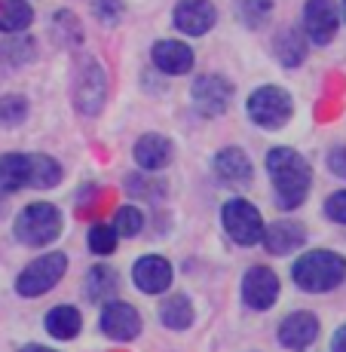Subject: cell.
Listing matches in <instances>:
<instances>
[{"instance_id":"obj_1","label":"cell","mask_w":346,"mask_h":352,"mask_svg":"<svg viewBox=\"0 0 346 352\" xmlns=\"http://www.w3.org/2000/svg\"><path fill=\"white\" fill-rule=\"evenodd\" d=\"M267 168H270V178H273V187H276V206H279L282 212L297 208L307 199L313 175H310L307 160L297 151H291V147H276V151H270Z\"/></svg>"},{"instance_id":"obj_2","label":"cell","mask_w":346,"mask_h":352,"mask_svg":"<svg viewBox=\"0 0 346 352\" xmlns=\"http://www.w3.org/2000/svg\"><path fill=\"white\" fill-rule=\"evenodd\" d=\"M291 276H294L297 288L310 291V294H322L346 279V261L334 252H310L294 263Z\"/></svg>"},{"instance_id":"obj_3","label":"cell","mask_w":346,"mask_h":352,"mask_svg":"<svg viewBox=\"0 0 346 352\" xmlns=\"http://www.w3.org/2000/svg\"><path fill=\"white\" fill-rule=\"evenodd\" d=\"M16 239L25 242V245H50L58 233H62V214H58L56 206L50 202H34V206L22 208L16 218Z\"/></svg>"},{"instance_id":"obj_4","label":"cell","mask_w":346,"mask_h":352,"mask_svg":"<svg viewBox=\"0 0 346 352\" xmlns=\"http://www.w3.org/2000/svg\"><path fill=\"white\" fill-rule=\"evenodd\" d=\"M65 270H67V257L62 252H50L43 257H37V261L28 263V267L19 273L16 291L22 297H40V294H46L52 285H58V279L65 276Z\"/></svg>"},{"instance_id":"obj_5","label":"cell","mask_w":346,"mask_h":352,"mask_svg":"<svg viewBox=\"0 0 346 352\" xmlns=\"http://www.w3.org/2000/svg\"><path fill=\"white\" fill-rule=\"evenodd\" d=\"M291 96L279 86H261L248 96V117L261 129H282L291 120Z\"/></svg>"},{"instance_id":"obj_6","label":"cell","mask_w":346,"mask_h":352,"mask_svg":"<svg viewBox=\"0 0 346 352\" xmlns=\"http://www.w3.org/2000/svg\"><path fill=\"white\" fill-rule=\"evenodd\" d=\"M224 230L236 245H255L263 239V218L261 212L246 199H230L221 212Z\"/></svg>"},{"instance_id":"obj_7","label":"cell","mask_w":346,"mask_h":352,"mask_svg":"<svg viewBox=\"0 0 346 352\" xmlns=\"http://www.w3.org/2000/svg\"><path fill=\"white\" fill-rule=\"evenodd\" d=\"M190 96H193V104H196V111L199 113H206V117H218V113H224L230 107L233 83L218 77V74H206V77H199L193 83Z\"/></svg>"},{"instance_id":"obj_8","label":"cell","mask_w":346,"mask_h":352,"mask_svg":"<svg viewBox=\"0 0 346 352\" xmlns=\"http://www.w3.org/2000/svg\"><path fill=\"white\" fill-rule=\"evenodd\" d=\"M303 28L307 37L316 46H325L334 40L337 28H340V12H337L334 0H307V10H303Z\"/></svg>"},{"instance_id":"obj_9","label":"cell","mask_w":346,"mask_h":352,"mask_svg":"<svg viewBox=\"0 0 346 352\" xmlns=\"http://www.w3.org/2000/svg\"><path fill=\"white\" fill-rule=\"evenodd\" d=\"M98 328L105 337H111V340H135V337L141 334V316L135 313V307H129V303H107L105 309H101V319H98Z\"/></svg>"},{"instance_id":"obj_10","label":"cell","mask_w":346,"mask_h":352,"mask_svg":"<svg viewBox=\"0 0 346 352\" xmlns=\"http://www.w3.org/2000/svg\"><path fill=\"white\" fill-rule=\"evenodd\" d=\"M242 297L252 309H270L279 297V279L270 267H252L242 279Z\"/></svg>"},{"instance_id":"obj_11","label":"cell","mask_w":346,"mask_h":352,"mask_svg":"<svg viewBox=\"0 0 346 352\" xmlns=\"http://www.w3.org/2000/svg\"><path fill=\"white\" fill-rule=\"evenodd\" d=\"M175 28L190 34V37H199V34L212 31L215 22H218V12L208 0H181L175 6Z\"/></svg>"},{"instance_id":"obj_12","label":"cell","mask_w":346,"mask_h":352,"mask_svg":"<svg viewBox=\"0 0 346 352\" xmlns=\"http://www.w3.org/2000/svg\"><path fill=\"white\" fill-rule=\"evenodd\" d=\"M132 279L147 294H160V291H166L172 285V263L160 254H144L132 267Z\"/></svg>"},{"instance_id":"obj_13","label":"cell","mask_w":346,"mask_h":352,"mask_svg":"<svg viewBox=\"0 0 346 352\" xmlns=\"http://www.w3.org/2000/svg\"><path fill=\"white\" fill-rule=\"evenodd\" d=\"M105 89H107L105 71H101L95 62H86V67L77 77V96H74L77 107L83 113H98L101 104H105Z\"/></svg>"},{"instance_id":"obj_14","label":"cell","mask_w":346,"mask_h":352,"mask_svg":"<svg viewBox=\"0 0 346 352\" xmlns=\"http://www.w3.org/2000/svg\"><path fill=\"white\" fill-rule=\"evenodd\" d=\"M318 337V319L313 313H291L279 324V343L288 349H307Z\"/></svg>"},{"instance_id":"obj_15","label":"cell","mask_w":346,"mask_h":352,"mask_svg":"<svg viewBox=\"0 0 346 352\" xmlns=\"http://www.w3.org/2000/svg\"><path fill=\"white\" fill-rule=\"evenodd\" d=\"M172 160V141L166 135H141L138 144H135V162H138L144 172H160L162 166H169Z\"/></svg>"},{"instance_id":"obj_16","label":"cell","mask_w":346,"mask_h":352,"mask_svg":"<svg viewBox=\"0 0 346 352\" xmlns=\"http://www.w3.org/2000/svg\"><path fill=\"white\" fill-rule=\"evenodd\" d=\"M307 239V230L294 221H276L273 227H263V245H267L270 254H291L294 248L303 245Z\"/></svg>"},{"instance_id":"obj_17","label":"cell","mask_w":346,"mask_h":352,"mask_svg":"<svg viewBox=\"0 0 346 352\" xmlns=\"http://www.w3.org/2000/svg\"><path fill=\"white\" fill-rule=\"evenodd\" d=\"M153 65L162 74H187L193 67V52L181 40H160L153 46Z\"/></svg>"},{"instance_id":"obj_18","label":"cell","mask_w":346,"mask_h":352,"mask_svg":"<svg viewBox=\"0 0 346 352\" xmlns=\"http://www.w3.org/2000/svg\"><path fill=\"white\" fill-rule=\"evenodd\" d=\"M215 172H218L221 181H227V184H246L248 178H252V162L242 151H236V147H227V151H221L218 157H215Z\"/></svg>"},{"instance_id":"obj_19","label":"cell","mask_w":346,"mask_h":352,"mask_svg":"<svg viewBox=\"0 0 346 352\" xmlns=\"http://www.w3.org/2000/svg\"><path fill=\"white\" fill-rule=\"evenodd\" d=\"M31 160L25 153H6L0 157V193H16L28 187Z\"/></svg>"},{"instance_id":"obj_20","label":"cell","mask_w":346,"mask_h":352,"mask_svg":"<svg viewBox=\"0 0 346 352\" xmlns=\"http://www.w3.org/2000/svg\"><path fill=\"white\" fill-rule=\"evenodd\" d=\"M80 328H83V319L74 307H56L46 313V331L56 340H71V337L80 334Z\"/></svg>"},{"instance_id":"obj_21","label":"cell","mask_w":346,"mask_h":352,"mask_svg":"<svg viewBox=\"0 0 346 352\" xmlns=\"http://www.w3.org/2000/svg\"><path fill=\"white\" fill-rule=\"evenodd\" d=\"M34 10L28 0H0V31L3 34H19L31 25Z\"/></svg>"},{"instance_id":"obj_22","label":"cell","mask_w":346,"mask_h":352,"mask_svg":"<svg viewBox=\"0 0 346 352\" xmlns=\"http://www.w3.org/2000/svg\"><path fill=\"white\" fill-rule=\"evenodd\" d=\"M160 319L166 328L184 331V328H190V322H193V307H190V300L184 294H169L160 307Z\"/></svg>"},{"instance_id":"obj_23","label":"cell","mask_w":346,"mask_h":352,"mask_svg":"<svg viewBox=\"0 0 346 352\" xmlns=\"http://www.w3.org/2000/svg\"><path fill=\"white\" fill-rule=\"evenodd\" d=\"M31 160V172H28V187H40V190H46V187H56L58 181H62V166H58L52 157H43V153H34Z\"/></svg>"},{"instance_id":"obj_24","label":"cell","mask_w":346,"mask_h":352,"mask_svg":"<svg viewBox=\"0 0 346 352\" xmlns=\"http://www.w3.org/2000/svg\"><path fill=\"white\" fill-rule=\"evenodd\" d=\"M113 294H117V273L111 267H92L86 276V297L98 303Z\"/></svg>"},{"instance_id":"obj_25","label":"cell","mask_w":346,"mask_h":352,"mask_svg":"<svg viewBox=\"0 0 346 352\" xmlns=\"http://www.w3.org/2000/svg\"><path fill=\"white\" fill-rule=\"evenodd\" d=\"M276 56H279V62L285 67H294V65L303 62V56H307V43H303V37L294 28H288V31L279 34V40H276Z\"/></svg>"},{"instance_id":"obj_26","label":"cell","mask_w":346,"mask_h":352,"mask_svg":"<svg viewBox=\"0 0 346 352\" xmlns=\"http://www.w3.org/2000/svg\"><path fill=\"white\" fill-rule=\"evenodd\" d=\"M236 12H239V19L246 25H257L267 22V16L273 12V0H236Z\"/></svg>"},{"instance_id":"obj_27","label":"cell","mask_w":346,"mask_h":352,"mask_svg":"<svg viewBox=\"0 0 346 352\" xmlns=\"http://www.w3.org/2000/svg\"><path fill=\"white\" fill-rule=\"evenodd\" d=\"M141 227H144V214L135 206L117 208V214H113V230H117V236H138Z\"/></svg>"},{"instance_id":"obj_28","label":"cell","mask_w":346,"mask_h":352,"mask_svg":"<svg viewBox=\"0 0 346 352\" xmlns=\"http://www.w3.org/2000/svg\"><path fill=\"white\" fill-rule=\"evenodd\" d=\"M28 113V101L22 96H3L0 98V126H19Z\"/></svg>"},{"instance_id":"obj_29","label":"cell","mask_w":346,"mask_h":352,"mask_svg":"<svg viewBox=\"0 0 346 352\" xmlns=\"http://www.w3.org/2000/svg\"><path fill=\"white\" fill-rule=\"evenodd\" d=\"M89 248L95 254H111L117 248V230L107 224H95L89 230Z\"/></svg>"},{"instance_id":"obj_30","label":"cell","mask_w":346,"mask_h":352,"mask_svg":"<svg viewBox=\"0 0 346 352\" xmlns=\"http://www.w3.org/2000/svg\"><path fill=\"white\" fill-rule=\"evenodd\" d=\"M92 12L101 19V22L113 25L123 16V0H92Z\"/></svg>"},{"instance_id":"obj_31","label":"cell","mask_w":346,"mask_h":352,"mask_svg":"<svg viewBox=\"0 0 346 352\" xmlns=\"http://www.w3.org/2000/svg\"><path fill=\"white\" fill-rule=\"evenodd\" d=\"M325 214H328L331 221H337V224H346V190H337V193L328 196Z\"/></svg>"},{"instance_id":"obj_32","label":"cell","mask_w":346,"mask_h":352,"mask_svg":"<svg viewBox=\"0 0 346 352\" xmlns=\"http://www.w3.org/2000/svg\"><path fill=\"white\" fill-rule=\"evenodd\" d=\"M328 166L334 175H340V178H346V147H334L328 157Z\"/></svg>"},{"instance_id":"obj_33","label":"cell","mask_w":346,"mask_h":352,"mask_svg":"<svg viewBox=\"0 0 346 352\" xmlns=\"http://www.w3.org/2000/svg\"><path fill=\"white\" fill-rule=\"evenodd\" d=\"M331 352H346V324L334 334V340H331Z\"/></svg>"},{"instance_id":"obj_34","label":"cell","mask_w":346,"mask_h":352,"mask_svg":"<svg viewBox=\"0 0 346 352\" xmlns=\"http://www.w3.org/2000/svg\"><path fill=\"white\" fill-rule=\"evenodd\" d=\"M19 352H56V349H50V346H37V343H28V346H22Z\"/></svg>"},{"instance_id":"obj_35","label":"cell","mask_w":346,"mask_h":352,"mask_svg":"<svg viewBox=\"0 0 346 352\" xmlns=\"http://www.w3.org/2000/svg\"><path fill=\"white\" fill-rule=\"evenodd\" d=\"M343 22H346V0H343Z\"/></svg>"}]
</instances>
